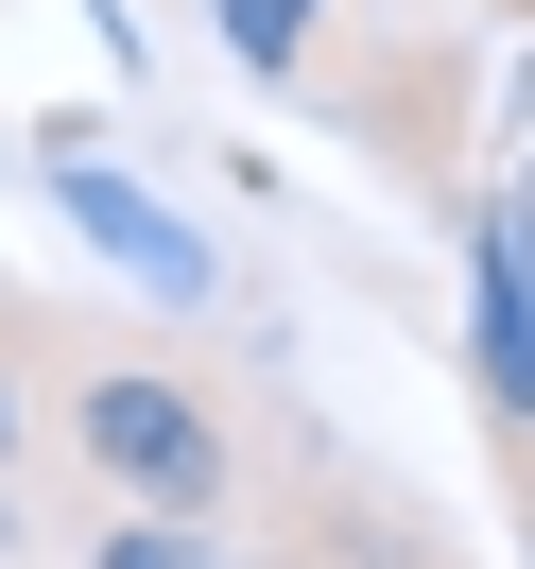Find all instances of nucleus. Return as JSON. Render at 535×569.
I'll use <instances>...</instances> for the list:
<instances>
[{"instance_id": "nucleus-7", "label": "nucleus", "mask_w": 535, "mask_h": 569, "mask_svg": "<svg viewBox=\"0 0 535 569\" xmlns=\"http://www.w3.org/2000/svg\"><path fill=\"white\" fill-rule=\"evenodd\" d=\"M36 449V380H18V346H0V466Z\"/></svg>"}, {"instance_id": "nucleus-4", "label": "nucleus", "mask_w": 535, "mask_h": 569, "mask_svg": "<svg viewBox=\"0 0 535 569\" xmlns=\"http://www.w3.org/2000/svg\"><path fill=\"white\" fill-rule=\"evenodd\" d=\"M87 569H259V552H242L225 518H190V500H105Z\"/></svg>"}, {"instance_id": "nucleus-3", "label": "nucleus", "mask_w": 535, "mask_h": 569, "mask_svg": "<svg viewBox=\"0 0 535 569\" xmlns=\"http://www.w3.org/2000/svg\"><path fill=\"white\" fill-rule=\"evenodd\" d=\"M52 208H70L87 242H105L121 277L156 293V311H208V242H190V224L156 208V190H121V173H105V139H87V156H52Z\"/></svg>"}, {"instance_id": "nucleus-5", "label": "nucleus", "mask_w": 535, "mask_h": 569, "mask_svg": "<svg viewBox=\"0 0 535 569\" xmlns=\"http://www.w3.org/2000/svg\"><path fill=\"white\" fill-rule=\"evenodd\" d=\"M208 18H225V52H242V70L311 87V52H328V18H346V0H208Z\"/></svg>"}, {"instance_id": "nucleus-2", "label": "nucleus", "mask_w": 535, "mask_h": 569, "mask_svg": "<svg viewBox=\"0 0 535 569\" xmlns=\"http://www.w3.org/2000/svg\"><path fill=\"white\" fill-rule=\"evenodd\" d=\"M466 362H484L501 466L535 483V277H518V242H501V224H466Z\"/></svg>"}, {"instance_id": "nucleus-1", "label": "nucleus", "mask_w": 535, "mask_h": 569, "mask_svg": "<svg viewBox=\"0 0 535 569\" xmlns=\"http://www.w3.org/2000/svg\"><path fill=\"white\" fill-rule=\"evenodd\" d=\"M52 431H70L87 500H190V518H225L242 500V415H225V380H190V362H70L52 380Z\"/></svg>"}, {"instance_id": "nucleus-6", "label": "nucleus", "mask_w": 535, "mask_h": 569, "mask_svg": "<svg viewBox=\"0 0 535 569\" xmlns=\"http://www.w3.org/2000/svg\"><path fill=\"white\" fill-rule=\"evenodd\" d=\"M484 224L518 242V277H535V139H518V173H501V208H484Z\"/></svg>"}, {"instance_id": "nucleus-8", "label": "nucleus", "mask_w": 535, "mask_h": 569, "mask_svg": "<svg viewBox=\"0 0 535 569\" xmlns=\"http://www.w3.org/2000/svg\"><path fill=\"white\" fill-rule=\"evenodd\" d=\"M18 552H36V500H18V466H0V569H18Z\"/></svg>"}]
</instances>
